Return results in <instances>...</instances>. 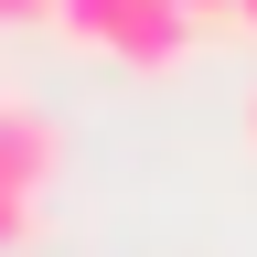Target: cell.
Listing matches in <instances>:
<instances>
[{
  "label": "cell",
  "mask_w": 257,
  "mask_h": 257,
  "mask_svg": "<svg viewBox=\"0 0 257 257\" xmlns=\"http://www.w3.org/2000/svg\"><path fill=\"white\" fill-rule=\"evenodd\" d=\"M54 172H64V128L22 96H0V193H43Z\"/></svg>",
  "instance_id": "1"
},
{
  "label": "cell",
  "mask_w": 257,
  "mask_h": 257,
  "mask_svg": "<svg viewBox=\"0 0 257 257\" xmlns=\"http://www.w3.org/2000/svg\"><path fill=\"white\" fill-rule=\"evenodd\" d=\"M43 236V193H0V257H22Z\"/></svg>",
  "instance_id": "2"
},
{
  "label": "cell",
  "mask_w": 257,
  "mask_h": 257,
  "mask_svg": "<svg viewBox=\"0 0 257 257\" xmlns=\"http://www.w3.org/2000/svg\"><path fill=\"white\" fill-rule=\"evenodd\" d=\"M193 22H246V0H182Z\"/></svg>",
  "instance_id": "3"
},
{
  "label": "cell",
  "mask_w": 257,
  "mask_h": 257,
  "mask_svg": "<svg viewBox=\"0 0 257 257\" xmlns=\"http://www.w3.org/2000/svg\"><path fill=\"white\" fill-rule=\"evenodd\" d=\"M0 22H54V0H0Z\"/></svg>",
  "instance_id": "4"
},
{
  "label": "cell",
  "mask_w": 257,
  "mask_h": 257,
  "mask_svg": "<svg viewBox=\"0 0 257 257\" xmlns=\"http://www.w3.org/2000/svg\"><path fill=\"white\" fill-rule=\"evenodd\" d=\"M246 140H257V96H246Z\"/></svg>",
  "instance_id": "5"
}]
</instances>
